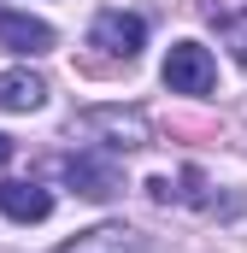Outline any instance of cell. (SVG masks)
I'll return each instance as SVG.
<instances>
[{
    "label": "cell",
    "mask_w": 247,
    "mask_h": 253,
    "mask_svg": "<svg viewBox=\"0 0 247 253\" xmlns=\"http://www.w3.org/2000/svg\"><path fill=\"white\" fill-rule=\"evenodd\" d=\"M212 83H218V65L200 42H177L165 53V88L171 94H212Z\"/></svg>",
    "instance_id": "6da1fadb"
},
{
    "label": "cell",
    "mask_w": 247,
    "mask_h": 253,
    "mask_svg": "<svg viewBox=\"0 0 247 253\" xmlns=\"http://www.w3.org/2000/svg\"><path fill=\"white\" fill-rule=\"evenodd\" d=\"M88 42L100 47V53H112V59H135L141 47H147V24L135 18V12H100L94 18V30H88Z\"/></svg>",
    "instance_id": "7a4b0ae2"
},
{
    "label": "cell",
    "mask_w": 247,
    "mask_h": 253,
    "mask_svg": "<svg viewBox=\"0 0 247 253\" xmlns=\"http://www.w3.org/2000/svg\"><path fill=\"white\" fill-rule=\"evenodd\" d=\"M65 177H71V189L88 194V200H112V194L124 189L118 159H106V153H77V159L65 165Z\"/></svg>",
    "instance_id": "3957f363"
},
{
    "label": "cell",
    "mask_w": 247,
    "mask_h": 253,
    "mask_svg": "<svg viewBox=\"0 0 247 253\" xmlns=\"http://www.w3.org/2000/svg\"><path fill=\"white\" fill-rule=\"evenodd\" d=\"M0 47H12V53H47L53 47V30L41 24V18H30V12H0Z\"/></svg>",
    "instance_id": "277c9868"
},
{
    "label": "cell",
    "mask_w": 247,
    "mask_h": 253,
    "mask_svg": "<svg viewBox=\"0 0 247 253\" xmlns=\"http://www.w3.org/2000/svg\"><path fill=\"white\" fill-rule=\"evenodd\" d=\"M0 212L12 224H41L53 212V194L41 189V183H0Z\"/></svg>",
    "instance_id": "5b68a950"
},
{
    "label": "cell",
    "mask_w": 247,
    "mask_h": 253,
    "mask_svg": "<svg viewBox=\"0 0 247 253\" xmlns=\"http://www.w3.org/2000/svg\"><path fill=\"white\" fill-rule=\"evenodd\" d=\"M53 253H141V236H135L129 224H94V230L71 236V242L53 248Z\"/></svg>",
    "instance_id": "8992f818"
},
{
    "label": "cell",
    "mask_w": 247,
    "mask_h": 253,
    "mask_svg": "<svg viewBox=\"0 0 247 253\" xmlns=\"http://www.w3.org/2000/svg\"><path fill=\"white\" fill-rule=\"evenodd\" d=\"M47 106V83L36 71H0V112H36Z\"/></svg>",
    "instance_id": "52a82bcc"
},
{
    "label": "cell",
    "mask_w": 247,
    "mask_h": 253,
    "mask_svg": "<svg viewBox=\"0 0 247 253\" xmlns=\"http://www.w3.org/2000/svg\"><path fill=\"white\" fill-rule=\"evenodd\" d=\"M82 129H106V135H112L106 147H141V141H147V118H141V112H88Z\"/></svg>",
    "instance_id": "ba28073f"
},
{
    "label": "cell",
    "mask_w": 247,
    "mask_h": 253,
    "mask_svg": "<svg viewBox=\"0 0 247 253\" xmlns=\"http://www.w3.org/2000/svg\"><path fill=\"white\" fill-rule=\"evenodd\" d=\"M224 47L247 65V12H230V18H224Z\"/></svg>",
    "instance_id": "9c48e42d"
},
{
    "label": "cell",
    "mask_w": 247,
    "mask_h": 253,
    "mask_svg": "<svg viewBox=\"0 0 247 253\" xmlns=\"http://www.w3.org/2000/svg\"><path fill=\"white\" fill-rule=\"evenodd\" d=\"M6 159H12V141H6V135H0V165H6Z\"/></svg>",
    "instance_id": "30bf717a"
}]
</instances>
